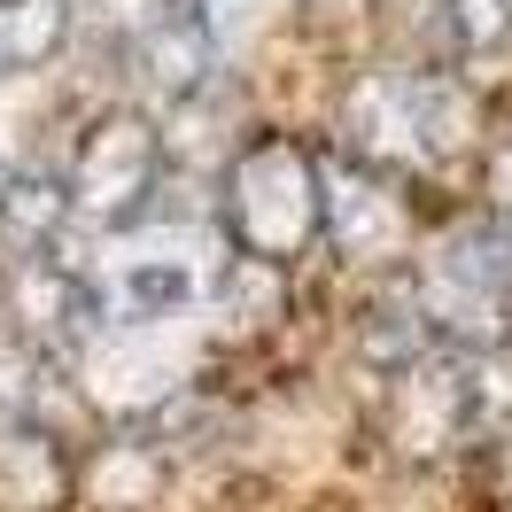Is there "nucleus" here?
<instances>
[{
    "instance_id": "nucleus-6",
    "label": "nucleus",
    "mask_w": 512,
    "mask_h": 512,
    "mask_svg": "<svg viewBox=\"0 0 512 512\" xmlns=\"http://www.w3.org/2000/svg\"><path fill=\"white\" fill-rule=\"evenodd\" d=\"M125 63L163 101H187L218 78V24L202 0H132L125 8Z\"/></svg>"
},
{
    "instance_id": "nucleus-11",
    "label": "nucleus",
    "mask_w": 512,
    "mask_h": 512,
    "mask_svg": "<svg viewBox=\"0 0 512 512\" xmlns=\"http://www.w3.org/2000/svg\"><path fill=\"white\" fill-rule=\"evenodd\" d=\"M78 32V8L70 0H0V78H24L47 70Z\"/></svg>"
},
{
    "instance_id": "nucleus-7",
    "label": "nucleus",
    "mask_w": 512,
    "mask_h": 512,
    "mask_svg": "<svg viewBox=\"0 0 512 512\" xmlns=\"http://www.w3.org/2000/svg\"><path fill=\"white\" fill-rule=\"evenodd\" d=\"M326 233L342 241L350 264H396L412 249V202H404V179H381L350 163V187H326Z\"/></svg>"
},
{
    "instance_id": "nucleus-2",
    "label": "nucleus",
    "mask_w": 512,
    "mask_h": 512,
    "mask_svg": "<svg viewBox=\"0 0 512 512\" xmlns=\"http://www.w3.org/2000/svg\"><path fill=\"white\" fill-rule=\"evenodd\" d=\"M218 233L233 256L288 272L326 233V171L288 132H249L218 171Z\"/></svg>"
},
{
    "instance_id": "nucleus-17",
    "label": "nucleus",
    "mask_w": 512,
    "mask_h": 512,
    "mask_svg": "<svg viewBox=\"0 0 512 512\" xmlns=\"http://www.w3.org/2000/svg\"><path fill=\"white\" fill-rule=\"evenodd\" d=\"M481 210L497 225H512V132L481 148Z\"/></svg>"
},
{
    "instance_id": "nucleus-3",
    "label": "nucleus",
    "mask_w": 512,
    "mask_h": 512,
    "mask_svg": "<svg viewBox=\"0 0 512 512\" xmlns=\"http://www.w3.org/2000/svg\"><path fill=\"white\" fill-rule=\"evenodd\" d=\"M163 179H171V156H163V132L140 117V109H109L86 125L78 156H70V179H63V202L78 210L86 225L101 233H125L156 210Z\"/></svg>"
},
{
    "instance_id": "nucleus-5",
    "label": "nucleus",
    "mask_w": 512,
    "mask_h": 512,
    "mask_svg": "<svg viewBox=\"0 0 512 512\" xmlns=\"http://www.w3.org/2000/svg\"><path fill=\"white\" fill-rule=\"evenodd\" d=\"M8 319H16V342H32L39 357H86L109 326V295L94 272L63 256H24L8 264Z\"/></svg>"
},
{
    "instance_id": "nucleus-14",
    "label": "nucleus",
    "mask_w": 512,
    "mask_h": 512,
    "mask_svg": "<svg viewBox=\"0 0 512 512\" xmlns=\"http://www.w3.org/2000/svg\"><path fill=\"white\" fill-rule=\"evenodd\" d=\"M435 47H443V63L497 55V47H512V8L505 0H443L435 8Z\"/></svg>"
},
{
    "instance_id": "nucleus-10",
    "label": "nucleus",
    "mask_w": 512,
    "mask_h": 512,
    "mask_svg": "<svg viewBox=\"0 0 512 512\" xmlns=\"http://www.w3.org/2000/svg\"><path fill=\"white\" fill-rule=\"evenodd\" d=\"M435 272H443L450 288L481 295V303H505L512 311V225L481 218V225H458L435 256Z\"/></svg>"
},
{
    "instance_id": "nucleus-1",
    "label": "nucleus",
    "mask_w": 512,
    "mask_h": 512,
    "mask_svg": "<svg viewBox=\"0 0 512 512\" xmlns=\"http://www.w3.org/2000/svg\"><path fill=\"white\" fill-rule=\"evenodd\" d=\"M342 148L381 179H412L427 163L481 148V101L450 70H365L342 94Z\"/></svg>"
},
{
    "instance_id": "nucleus-16",
    "label": "nucleus",
    "mask_w": 512,
    "mask_h": 512,
    "mask_svg": "<svg viewBox=\"0 0 512 512\" xmlns=\"http://www.w3.org/2000/svg\"><path fill=\"white\" fill-rule=\"evenodd\" d=\"M47 357L32 350V342H0V427H24V419H39V404H47Z\"/></svg>"
},
{
    "instance_id": "nucleus-20",
    "label": "nucleus",
    "mask_w": 512,
    "mask_h": 512,
    "mask_svg": "<svg viewBox=\"0 0 512 512\" xmlns=\"http://www.w3.org/2000/svg\"><path fill=\"white\" fill-rule=\"evenodd\" d=\"M505 8H512V0H505Z\"/></svg>"
},
{
    "instance_id": "nucleus-18",
    "label": "nucleus",
    "mask_w": 512,
    "mask_h": 512,
    "mask_svg": "<svg viewBox=\"0 0 512 512\" xmlns=\"http://www.w3.org/2000/svg\"><path fill=\"white\" fill-rule=\"evenodd\" d=\"M319 8H365V0H319Z\"/></svg>"
},
{
    "instance_id": "nucleus-15",
    "label": "nucleus",
    "mask_w": 512,
    "mask_h": 512,
    "mask_svg": "<svg viewBox=\"0 0 512 512\" xmlns=\"http://www.w3.org/2000/svg\"><path fill=\"white\" fill-rule=\"evenodd\" d=\"M194 295H202V280H194L179 256H163V264H132V272H125V311H132V319H148V326L179 319Z\"/></svg>"
},
{
    "instance_id": "nucleus-9",
    "label": "nucleus",
    "mask_w": 512,
    "mask_h": 512,
    "mask_svg": "<svg viewBox=\"0 0 512 512\" xmlns=\"http://www.w3.org/2000/svg\"><path fill=\"white\" fill-rule=\"evenodd\" d=\"M70 225V202L39 171H0V264L55 256V233Z\"/></svg>"
},
{
    "instance_id": "nucleus-4",
    "label": "nucleus",
    "mask_w": 512,
    "mask_h": 512,
    "mask_svg": "<svg viewBox=\"0 0 512 512\" xmlns=\"http://www.w3.org/2000/svg\"><path fill=\"white\" fill-rule=\"evenodd\" d=\"M481 435H489V404H481L474 350H427L404 373H388V443L412 466H435Z\"/></svg>"
},
{
    "instance_id": "nucleus-8",
    "label": "nucleus",
    "mask_w": 512,
    "mask_h": 512,
    "mask_svg": "<svg viewBox=\"0 0 512 512\" xmlns=\"http://www.w3.org/2000/svg\"><path fill=\"white\" fill-rule=\"evenodd\" d=\"M78 497V458L47 419L0 427V512H63Z\"/></svg>"
},
{
    "instance_id": "nucleus-19",
    "label": "nucleus",
    "mask_w": 512,
    "mask_h": 512,
    "mask_svg": "<svg viewBox=\"0 0 512 512\" xmlns=\"http://www.w3.org/2000/svg\"><path fill=\"white\" fill-rule=\"evenodd\" d=\"M505 350H512V311H505Z\"/></svg>"
},
{
    "instance_id": "nucleus-13",
    "label": "nucleus",
    "mask_w": 512,
    "mask_h": 512,
    "mask_svg": "<svg viewBox=\"0 0 512 512\" xmlns=\"http://www.w3.org/2000/svg\"><path fill=\"white\" fill-rule=\"evenodd\" d=\"M94 474V497L117 512H140L163 497V443H148V435H125V443H101L94 466H78V481Z\"/></svg>"
},
{
    "instance_id": "nucleus-12",
    "label": "nucleus",
    "mask_w": 512,
    "mask_h": 512,
    "mask_svg": "<svg viewBox=\"0 0 512 512\" xmlns=\"http://www.w3.org/2000/svg\"><path fill=\"white\" fill-rule=\"evenodd\" d=\"M427 350H443V342H435V326H427V311H419L412 288L381 295V303L357 319V357H365V365H381V373H404V365L427 357Z\"/></svg>"
}]
</instances>
